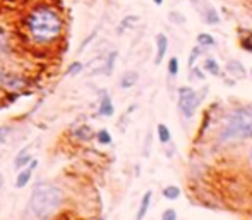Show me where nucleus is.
Segmentation results:
<instances>
[{"label":"nucleus","mask_w":252,"mask_h":220,"mask_svg":"<svg viewBox=\"0 0 252 220\" xmlns=\"http://www.w3.org/2000/svg\"><path fill=\"white\" fill-rule=\"evenodd\" d=\"M156 134H158L159 143H163V145H168L170 140H172V133H170L166 124H158V126H156Z\"/></svg>","instance_id":"18"},{"label":"nucleus","mask_w":252,"mask_h":220,"mask_svg":"<svg viewBox=\"0 0 252 220\" xmlns=\"http://www.w3.org/2000/svg\"><path fill=\"white\" fill-rule=\"evenodd\" d=\"M180 196V187L179 186H166L165 189H163V198L165 200H170V201H173V200H177V198Z\"/></svg>","instance_id":"20"},{"label":"nucleus","mask_w":252,"mask_h":220,"mask_svg":"<svg viewBox=\"0 0 252 220\" xmlns=\"http://www.w3.org/2000/svg\"><path fill=\"white\" fill-rule=\"evenodd\" d=\"M226 71H228V74L235 76L237 79H240V77H246V69H244V64L239 62V60H230V62H226Z\"/></svg>","instance_id":"13"},{"label":"nucleus","mask_w":252,"mask_h":220,"mask_svg":"<svg viewBox=\"0 0 252 220\" xmlns=\"http://www.w3.org/2000/svg\"><path fill=\"white\" fill-rule=\"evenodd\" d=\"M31 158H33V155H31V148L24 147L23 150L16 155V158H14V169H16V170L24 169V167L31 162Z\"/></svg>","instance_id":"11"},{"label":"nucleus","mask_w":252,"mask_h":220,"mask_svg":"<svg viewBox=\"0 0 252 220\" xmlns=\"http://www.w3.org/2000/svg\"><path fill=\"white\" fill-rule=\"evenodd\" d=\"M249 162H251V165H252V148H251V151H249Z\"/></svg>","instance_id":"35"},{"label":"nucleus","mask_w":252,"mask_h":220,"mask_svg":"<svg viewBox=\"0 0 252 220\" xmlns=\"http://www.w3.org/2000/svg\"><path fill=\"white\" fill-rule=\"evenodd\" d=\"M136 23H139V17L137 16H126L122 21H120V24H119V28H117V35H122L126 30H129V28H132Z\"/></svg>","instance_id":"17"},{"label":"nucleus","mask_w":252,"mask_h":220,"mask_svg":"<svg viewBox=\"0 0 252 220\" xmlns=\"http://www.w3.org/2000/svg\"><path fill=\"white\" fill-rule=\"evenodd\" d=\"M189 2H190V3H192V5H197V3H199V2H201V0H189Z\"/></svg>","instance_id":"32"},{"label":"nucleus","mask_w":252,"mask_h":220,"mask_svg":"<svg viewBox=\"0 0 252 220\" xmlns=\"http://www.w3.org/2000/svg\"><path fill=\"white\" fill-rule=\"evenodd\" d=\"M190 73H192V77H197L199 81H204L206 79V74L201 71V67L192 66V67H190Z\"/></svg>","instance_id":"27"},{"label":"nucleus","mask_w":252,"mask_h":220,"mask_svg":"<svg viewBox=\"0 0 252 220\" xmlns=\"http://www.w3.org/2000/svg\"><path fill=\"white\" fill-rule=\"evenodd\" d=\"M94 37H96V31H93V33H91V35H90V37H88V38H86V40H84V41H83V43H81V45H79V48H77V52H79V54H81V52H83V50H84V48H86V47H88V45H90V41H91V40H93V38H94Z\"/></svg>","instance_id":"29"},{"label":"nucleus","mask_w":252,"mask_h":220,"mask_svg":"<svg viewBox=\"0 0 252 220\" xmlns=\"http://www.w3.org/2000/svg\"><path fill=\"white\" fill-rule=\"evenodd\" d=\"M12 131L10 126H0V145L5 143V140L9 138V133Z\"/></svg>","instance_id":"26"},{"label":"nucleus","mask_w":252,"mask_h":220,"mask_svg":"<svg viewBox=\"0 0 252 220\" xmlns=\"http://www.w3.org/2000/svg\"><path fill=\"white\" fill-rule=\"evenodd\" d=\"M153 2H155L156 5H161V3H163V0H153Z\"/></svg>","instance_id":"34"},{"label":"nucleus","mask_w":252,"mask_h":220,"mask_svg":"<svg viewBox=\"0 0 252 220\" xmlns=\"http://www.w3.org/2000/svg\"><path fill=\"white\" fill-rule=\"evenodd\" d=\"M3 79H5V73H3V69H2V67H0V86H2Z\"/></svg>","instance_id":"31"},{"label":"nucleus","mask_w":252,"mask_h":220,"mask_svg":"<svg viewBox=\"0 0 252 220\" xmlns=\"http://www.w3.org/2000/svg\"><path fill=\"white\" fill-rule=\"evenodd\" d=\"M161 219H163V220H175V219H177V212L173 210V208H168V210L163 212Z\"/></svg>","instance_id":"28"},{"label":"nucleus","mask_w":252,"mask_h":220,"mask_svg":"<svg viewBox=\"0 0 252 220\" xmlns=\"http://www.w3.org/2000/svg\"><path fill=\"white\" fill-rule=\"evenodd\" d=\"M251 74H252V71H251Z\"/></svg>","instance_id":"36"},{"label":"nucleus","mask_w":252,"mask_h":220,"mask_svg":"<svg viewBox=\"0 0 252 220\" xmlns=\"http://www.w3.org/2000/svg\"><path fill=\"white\" fill-rule=\"evenodd\" d=\"M202 69H204L208 74H211V76H220V74H221L220 64L216 62L213 57H208V59L204 60V64H202Z\"/></svg>","instance_id":"16"},{"label":"nucleus","mask_w":252,"mask_h":220,"mask_svg":"<svg viewBox=\"0 0 252 220\" xmlns=\"http://www.w3.org/2000/svg\"><path fill=\"white\" fill-rule=\"evenodd\" d=\"M117 57H119V52L117 50H112L105 57V64H103V74H105V76H112L113 69H115Z\"/></svg>","instance_id":"14"},{"label":"nucleus","mask_w":252,"mask_h":220,"mask_svg":"<svg viewBox=\"0 0 252 220\" xmlns=\"http://www.w3.org/2000/svg\"><path fill=\"white\" fill-rule=\"evenodd\" d=\"M31 177H33V169H31V167H24V169H21L19 172H17L14 186H16L17 189H24V187L30 184Z\"/></svg>","instance_id":"10"},{"label":"nucleus","mask_w":252,"mask_h":220,"mask_svg":"<svg viewBox=\"0 0 252 220\" xmlns=\"http://www.w3.org/2000/svg\"><path fill=\"white\" fill-rule=\"evenodd\" d=\"M72 136L76 138L77 141H81V143H88V141H91L94 138V133L88 124H81L79 127H76V129L72 131Z\"/></svg>","instance_id":"9"},{"label":"nucleus","mask_w":252,"mask_h":220,"mask_svg":"<svg viewBox=\"0 0 252 220\" xmlns=\"http://www.w3.org/2000/svg\"><path fill=\"white\" fill-rule=\"evenodd\" d=\"M168 74L172 77L179 76V59L177 57H170L168 59Z\"/></svg>","instance_id":"25"},{"label":"nucleus","mask_w":252,"mask_h":220,"mask_svg":"<svg viewBox=\"0 0 252 220\" xmlns=\"http://www.w3.org/2000/svg\"><path fill=\"white\" fill-rule=\"evenodd\" d=\"M168 50V38L165 33H158L156 35V55H155V66H159L163 62Z\"/></svg>","instance_id":"5"},{"label":"nucleus","mask_w":252,"mask_h":220,"mask_svg":"<svg viewBox=\"0 0 252 220\" xmlns=\"http://www.w3.org/2000/svg\"><path fill=\"white\" fill-rule=\"evenodd\" d=\"M150 145H151V134H148L146 143H144V157H150Z\"/></svg>","instance_id":"30"},{"label":"nucleus","mask_w":252,"mask_h":220,"mask_svg":"<svg viewBox=\"0 0 252 220\" xmlns=\"http://www.w3.org/2000/svg\"><path fill=\"white\" fill-rule=\"evenodd\" d=\"M63 205V193L60 187L52 183H40L34 186L30 196L31 214L38 219H48L53 212H57Z\"/></svg>","instance_id":"3"},{"label":"nucleus","mask_w":252,"mask_h":220,"mask_svg":"<svg viewBox=\"0 0 252 220\" xmlns=\"http://www.w3.org/2000/svg\"><path fill=\"white\" fill-rule=\"evenodd\" d=\"M24 30L36 47H52L59 43L63 33L62 14L52 5L40 3L24 16Z\"/></svg>","instance_id":"1"},{"label":"nucleus","mask_w":252,"mask_h":220,"mask_svg":"<svg viewBox=\"0 0 252 220\" xmlns=\"http://www.w3.org/2000/svg\"><path fill=\"white\" fill-rule=\"evenodd\" d=\"M84 71V66H83V62H79V60H74V62H70V66L67 67V76H70V77H74V76H77V74H81Z\"/></svg>","instance_id":"22"},{"label":"nucleus","mask_w":252,"mask_h":220,"mask_svg":"<svg viewBox=\"0 0 252 220\" xmlns=\"http://www.w3.org/2000/svg\"><path fill=\"white\" fill-rule=\"evenodd\" d=\"M98 113L101 117H112L115 113V107H113L112 97L108 95V91L103 90L100 97V104H98Z\"/></svg>","instance_id":"6"},{"label":"nucleus","mask_w":252,"mask_h":220,"mask_svg":"<svg viewBox=\"0 0 252 220\" xmlns=\"http://www.w3.org/2000/svg\"><path fill=\"white\" fill-rule=\"evenodd\" d=\"M201 16L206 24H218L220 23V16L213 5H206V9L201 12Z\"/></svg>","instance_id":"15"},{"label":"nucleus","mask_w":252,"mask_h":220,"mask_svg":"<svg viewBox=\"0 0 252 220\" xmlns=\"http://www.w3.org/2000/svg\"><path fill=\"white\" fill-rule=\"evenodd\" d=\"M168 21L173 24H179V26H182V24H186V16L180 12H177V10H172V12L168 14Z\"/></svg>","instance_id":"24"},{"label":"nucleus","mask_w":252,"mask_h":220,"mask_svg":"<svg viewBox=\"0 0 252 220\" xmlns=\"http://www.w3.org/2000/svg\"><path fill=\"white\" fill-rule=\"evenodd\" d=\"M202 52H204V48L201 47V45H196V47L190 50V55H189V62H187V66H189V69L192 66H196V62H197V59L202 55Z\"/></svg>","instance_id":"23"},{"label":"nucleus","mask_w":252,"mask_h":220,"mask_svg":"<svg viewBox=\"0 0 252 220\" xmlns=\"http://www.w3.org/2000/svg\"><path fill=\"white\" fill-rule=\"evenodd\" d=\"M139 81V73L137 71H126V73L120 76L119 86L122 90H130V88L136 86V83Z\"/></svg>","instance_id":"8"},{"label":"nucleus","mask_w":252,"mask_h":220,"mask_svg":"<svg viewBox=\"0 0 252 220\" xmlns=\"http://www.w3.org/2000/svg\"><path fill=\"white\" fill-rule=\"evenodd\" d=\"M151 200H153V191H146V193H144V196L141 198L139 210H137V214H136L137 220H143L144 217H146L148 210H150V207H151Z\"/></svg>","instance_id":"12"},{"label":"nucleus","mask_w":252,"mask_h":220,"mask_svg":"<svg viewBox=\"0 0 252 220\" xmlns=\"http://www.w3.org/2000/svg\"><path fill=\"white\" fill-rule=\"evenodd\" d=\"M3 186V176H2V172H0V187Z\"/></svg>","instance_id":"33"},{"label":"nucleus","mask_w":252,"mask_h":220,"mask_svg":"<svg viewBox=\"0 0 252 220\" xmlns=\"http://www.w3.org/2000/svg\"><path fill=\"white\" fill-rule=\"evenodd\" d=\"M208 91V88H204L201 91H196L192 86H180L179 88V109L182 112V115L186 119H192L196 115L197 109L204 100V95Z\"/></svg>","instance_id":"4"},{"label":"nucleus","mask_w":252,"mask_h":220,"mask_svg":"<svg viewBox=\"0 0 252 220\" xmlns=\"http://www.w3.org/2000/svg\"><path fill=\"white\" fill-rule=\"evenodd\" d=\"M94 138H96V141L100 145H105V147H108V145H112V134L108 133L106 129H100L96 134H94Z\"/></svg>","instance_id":"21"},{"label":"nucleus","mask_w":252,"mask_h":220,"mask_svg":"<svg viewBox=\"0 0 252 220\" xmlns=\"http://www.w3.org/2000/svg\"><path fill=\"white\" fill-rule=\"evenodd\" d=\"M197 45H201L202 48L216 47V40H215V37L209 35V33H199L197 35Z\"/></svg>","instance_id":"19"},{"label":"nucleus","mask_w":252,"mask_h":220,"mask_svg":"<svg viewBox=\"0 0 252 220\" xmlns=\"http://www.w3.org/2000/svg\"><path fill=\"white\" fill-rule=\"evenodd\" d=\"M2 86L10 91H21L23 88L28 86V79H24L21 76H5Z\"/></svg>","instance_id":"7"},{"label":"nucleus","mask_w":252,"mask_h":220,"mask_svg":"<svg viewBox=\"0 0 252 220\" xmlns=\"http://www.w3.org/2000/svg\"><path fill=\"white\" fill-rule=\"evenodd\" d=\"M252 138V105H244L228 113L218 134L220 145H235Z\"/></svg>","instance_id":"2"}]
</instances>
